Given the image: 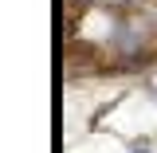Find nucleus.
I'll return each mask as SVG.
<instances>
[{
  "label": "nucleus",
  "mask_w": 157,
  "mask_h": 153,
  "mask_svg": "<svg viewBox=\"0 0 157 153\" xmlns=\"http://www.w3.org/2000/svg\"><path fill=\"white\" fill-rule=\"evenodd\" d=\"M134 153H149V149H145V145H137V149H134Z\"/></svg>",
  "instance_id": "f257e3e1"
}]
</instances>
